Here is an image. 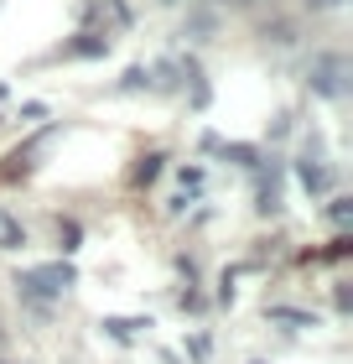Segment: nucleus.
I'll use <instances>...</instances> for the list:
<instances>
[{
  "label": "nucleus",
  "mask_w": 353,
  "mask_h": 364,
  "mask_svg": "<svg viewBox=\"0 0 353 364\" xmlns=\"http://www.w3.org/2000/svg\"><path fill=\"white\" fill-rule=\"evenodd\" d=\"M16 287H21V296H31V302H47V296H63V291L73 287V266L53 260V266L21 271V276H16Z\"/></svg>",
  "instance_id": "f257e3e1"
},
{
  "label": "nucleus",
  "mask_w": 353,
  "mask_h": 364,
  "mask_svg": "<svg viewBox=\"0 0 353 364\" xmlns=\"http://www.w3.org/2000/svg\"><path fill=\"white\" fill-rule=\"evenodd\" d=\"M312 89L322 99H343V89H348V58H338V53L317 58L312 63Z\"/></svg>",
  "instance_id": "f03ea898"
},
{
  "label": "nucleus",
  "mask_w": 353,
  "mask_h": 364,
  "mask_svg": "<svg viewBox=\"0 0 353 364\" xmlns=\"http://www.w3.org/2000/svg\"><path fill=\"white\" fill-rule=\"evenodd\" d=\"M296 177H301V188H307V193H327L332 188V172L322 167V161H296Z\"/></svg>",
  "instance_id": "7ed1b4c3"
},
{
  "label": "nucleus",
  "mask_w": 353,
  "mask_h": 364,
  "mask_svg": "<svg viewBox=\"0 0 353 364\" xmlns=\"http://www.w3.org/2000/svg\"><path fill=\"white\" fill-rule=\"evenodd\" d=\"M21 245H26V224L11 208H0V250H21Z\"/></svg>",
  "instance_id": "20e7f679"
},
{
  "label": "nucleus",
  "mask_w": 353,
  "mask_h": 364,
  "mask_svg": "<svg viewBox=\"0 0 353 364\" xmlns=\"http://www.w3.org/2000/svg\"><path fill=\"white\" fill-rule=\"evenodd\" d=\"M161 161H166L161 151H146V156L136 161V172H130V182H136V188H151V182L161 177Z\"/></svg>",
  "instance_id": "39448f33"
},
{
  "label": "nucleus",
  "mask_w": 353,
  "mask_h": 364,
  "mask_svg": "<svg viewBox=\"0 0 353 364\" xmlns=\"http://www.w3.org/2000/svg\"><path fill=\"white\" fill-rule=\"evenodd\" d=\"M63 53H68V58H94V53H109V37H99V31H89L83 42H68Z\"/></svg>",
  "instance_id": "423d86ee"
},
{
  "label": "nucleus",
  "mask_w": 353,
  "mask_h": 364,
  "mask_svg": "<svg viewBox=\"0 0 353 364\" xmlns=\"http://www.w3.org/2000/svg\"><path fill=\"white\" fill-rule=\"evenodd\" d=\"M260 213H276L281 208V172H271V177H265L260 182V203H255Z\"/></svg>",
  "instance_id": "0eeeda50"
},
{
  "label": "nucleus",
  "mask_w": 353,
  "mask_h": 364,
  "mask_svg": "<svg viewBox=\"0 0 353 364\" xmlns=\"http://www.w3.org/2000/svg\"><path fill=\"white\" fill-rule=\"evenodd\" d=\"M58 245L63 250H78V224H58Z\"/></svg>",
  "instance_id": "6e6552de"
},
{
  "label": "nucleus",
  "mask_w": 353,
  "mask_h": 364,
  "mask_svg": "<svg viewBox=\"0 0 353 364\" xmlns=\"http://www.w3.org/2000/svg\"><path fill=\"white\" fill-rule=\"evenodd\" d=\"M312 6H317V11H332V6H343V0H312Z\"/></svg>",
  "instance_id": "1a4fd4ad"
}]
</instances>
